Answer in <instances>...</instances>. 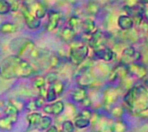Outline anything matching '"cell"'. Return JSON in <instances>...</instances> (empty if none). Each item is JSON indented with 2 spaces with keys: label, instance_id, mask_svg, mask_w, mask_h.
Instances as JSON below:
<instances>
[{
  "label": "cell",
  "instance_id": "6da1fadb",
  "mask_svg": "<svg viewBox=\"0 0 148 132\" xmlns=\"http://www.w3.org/2000/svg\"><path fill=\"white\" fill-rule=\"evenodd\" d=\"M36 71L28 62L16 54L10 55L0 62V77L4 79L28 78Z\"/></svg>",
  "mask_w": 148,
  "mask_h": 132
},
{
  "label": "cell",
  "instance_id": "7a4b0ae2",
  "mask_svg": "<svg viewBox=\"0 0 148 132\" xmlns=\"http://www.w3.org/2000/svg\"><path fill=\"white\" fill-rule=\"evenodd\" d=\"M125 110L134 116H139L148 110V90L145 87L138 85L132 87L124 95Z\"/></svg>",
  "mask_w": 148,
  "mask_h": 132
},
{
  "label": "cell",
  "instance_id": "3957f363",
  "mask_svg": "<svg viewBox=\"0 0 148 132\" xmlns=\"http://www.w3.org/2000/svg\"><path fill=\"white\" fill-rule=\"evenodd\" d=\"M12 50L16 53V55L21 57L22 55L25 52L29 51V54L35 48V44L33 40L25 38H19L12 41L10 44Z\"/></svg>",
  "mask_w": 148,
  "mask_h": 132
},
{
  "label": "cell",
  "instance_id": "277c9868",
  "mask_svg": "<svg viewBox=\"0 0 148 132\" xmlns=\"http://www.w3.org/2000/svg\"><path fill=\"white\" fill-rule=\"evenodd\" d=\"M88 53L89 48L86 45L72 46L69 50V60L73 64L79 66L85 62Z\"/></svg>",
  "mask_w": 148,
  "mask_h": 132
},
{
  "label": "cell",
  "instance_id": "5b68a950",
  "mask_svg": "<svg viewBox=\"0 0 148 132\" xmlns=\"http://www.w3.org/2000/svg\"><path fill=\"white\" fill-rule=\"evenodd\" d=\"M120 92L118 88L114 87H108L103 91V105L106 108H109V111L111 110L110 107L112 106L115 103L117 102L119 98Z\"/></svg>",
  "mask_w": 148,
  "mask_h": 132
},
{
  "label": "cell",
  "instance_id": "8992f818",
  "mask_svg": "<svg viewBox=\"0 0 148 132\" xmlns=\"http://www.w3.org/2000/svg\"><path fill=\"white\" fill-rule=\"evenodd\" d=\"M107 41V38L105 33L101 30H96L90 37L88 40L89 46L94 51L105 47Z\"/></svg>",
  "mask_w": 148,
  "mask_h": 132
},
{
  "label": "cell",
  "instance_id": "52a82bcc",
  "mask_svg": "<svg viewBox=\"0 0 148 132\" xmlns=\"http://www.w3.org/2000/svg\"><path fill=\"white\" fill-rule=\"evenodd\" d=\"M22 13H23V17H24L25 22L27 25V27L30 30H36L40 26L41 22L40 20L38 19L34 14H33L29 10L28 7L25 4H23V7L22 8Z\"/></svg>",
  "mask_w": 148,
  "mask_h": 132
},
{
  "label": "cell",
  "instance_id": "ba28073f",
  "mask_svg": "<svg viewBox=\"0 0 148 132\" xmlns=\"http://www.w3.org/2000/svg\"><path fill=\"white\" fill-rule=\"evenodd\" d=\"M95 78L92 72L88 69L81 71L77 77V82L79 87L86 89L95 83Z\"/></svg>",
  "mask_w": 148,
  "mask_h": 132
},
{
  "label": "cell",
  "instance_id": "9c48e42d",
  "mask_svg": "<svg viewBox=\"0 0 148 132\" xmlns=\"http://www.w3.org/2000/svg\"><path fill=\"white\" fill-rule=\"evenodd\" d=\"M62 17L60 12L51 10L48 13V23L46 25V30L48 31H53L58 27L59 21Z\"/></svg>",
  "mask_w": 148,
  "mask_h": 132
},
{
  "label": "cell",
  "instance_id": "30bf717a",
  "mask_svg": "<svg viewBox=\"0 0 148 132\" xmlns=\"http://www.w3.org/2000/svg\"><path fill=\"white\" fill-rule=\"evenodd\" d=\"M127 69H128L129 73L139 79H143L145 77L147 74V69L144 66L138 63L129 64H127Z\"/></svg>",
  "mask_w": 148,
  "mask_h": 132
},
{
  "label": "cell",
  "instance_id": "8fae6325",
  "mask_svg": "<svg viewBox=\"0 0 148 132\" xmlns=\"http://www.w3.org/2000/svg\"><path fill=\"white\" fill-rule=\"evenodd\" d=\"M94 53L98 59L103 60L105 62H110L114 57V52L113 51L112 49L106 46L94 51Z\"/></svg>",
  "mask_w": 148,
  "mask_h": 132
},
{
  "label": "cell",
  "instance_id": "7c38bea8",
  "mask_svg": "<svg viewBox=\"0 0 148 132\" xmlns=\"http://www.w3.org/2000/svg\"><path fill=\"white\" fill-rule=\"evenodd\" d=\"M117 23H118L119 27L123 30H132L134 25L133 19L127 14L120 15L117 20Z\"/></svg>",
  "mask_w": 148,
  "mask_h": 132
},
{
  "label": "cell",
  "instance_id": "4fadbf2b",
  "mask_svg": "<svg viewBox=\"0 0 148 132\" xmlns=\"http://www.w3.org/2000/svg\"><path fill=\"white\" fill-rule=\"evenodd\" d=\"M88 97V92H87L86 89L81 88V87L76 88L72 93V101L77 103H82Z\"/></svg>",
  "mask_w": 148,
  "mask_h": 132
},
{
  "label": "cell",
  "instance_id": "5bb4252c",
  "mask_svg": "<svg viewBox=\"0 0 148 132\" xmlns=\"http://www.w3.org/2000/svg\"><path fill=\"white\" fill-rule=\"evenodd\" d=\"M4 113H5L6 116L11 118V120L13 121L14 124L17 122V118H18L19 110L12 103H11L10 101L6 105L5 109H4Z\"/></svg>",
  "mask_w": 148,
  "mask_h": 132
},
{
  "label": "cell",
  "instance_id": "9a60e30c",
  "mask_svg": "<svg viewBox=\"0 0 148 132\" xmlns=\"http://www.w3.org/2000/svg\"><path fill=\"white\" fill-rule=\"evenodd\" d=\"M75 36H76L75 30L69 27V26L64 27L60 34L61 38L65 43H71L75 38Z\"/></svg>",
  "mask_w": 148,
  "mask_h": 132
},
{
  "label": "cell",
  "instance_id": "2e32d148",
  "mask_svg": "<svg viewBox=\"0 0 148 132\" xmlns=\"http://www.w3.org/2000/svg\"><path fill=\"white\" fill-rule=\"evenodd\" d=\"M42 115L40 113L33 112L27 116V121H28L29 129H38L41 120Z\"/></svg>",
  "mask_w": 148,
  "mask_h": 132
},
{
  "label": "cell",
  "instance_id": "e0dca14e",
  "mask_svg": "<svg viewBox=\"0 0 148 132\" xmlns=\"http://www.w3.org/2000/svg\"><path fill=\"white\" fill-rule=\"evenodd\" d=\"M82 28L83 30L84 33L87 35H92L94 32L95 31L96 25L95 23L92 20V19H86L82 23Z\"/></svg>",
  "mask_w": 148,
  "mask_h": 132
},
{
  "label": "cell",
  "instance_id": "ac0fdd59",
  "mask_svg": "<svg viewBox=\"0 0 148 132\" xmlns=\"http://www.w3.org/2000/svg\"><path fill=\"white\" fill-rule=\"evenodd\" d=\"M17 31V26L10 22H4L0 25V32L3 34H10Z\"/></svg>",
  "mask_w": 148,
  "mask_h": 132
},
{
  "label": "cell",
  "instance_id": "d6986e66",
  "mask_svg": "<svg viewBox=\"0 0 148 132\" xmlns=\"http://www.w3.org/2000/svg\"><path fill=\"white\" fill-rule=\"evenodd\" d=\"M113 132H127V126L121 120H116L111 124Z\"/></svg>",
  "mask_w": 148,
  "mask_h": 132
},
{
  "label": "cell",
  "instance_id": "ffe728a7",
  "mask_svg": "<svg viewBox=\"0 0 148 132\" xmlns=\"http://www.w3.org/2000/svg\"><path fill=\"white\" fill-rule=\"evenodd\" d=\"M52 124V118L48 116H42L40 122L38 127V129L40 131H45L47 130L48 129L51 127Z\"/></svg>",
  "mask_w": 148,
  "mask_h": 132
},
{
  "label": "cell",
  "instance_id": "44dd1931",
  "mask_svg": "<svg viewBox=\"0 0 148 132\" xmlns=\"http://www.w3.org/2000/svg\"><path fill=\"white\" fill-rule=\"evenodd\" d=\"M14 124L11 118L7 116H4L0 118V129L4 131H11L12 129V125Z\"/></svg>",
  "mask_w": 148,
  "mask_h": 132
},
{
  "label": "cell",
  "instance_id": "7402d4cb",
  "mask_svg": "<svg viewBox=\"0 0 148 132\" xmlns=\"http://www.w3.org/2000/svg\"><path fill=\"white\" fill-rule=\"evenodd\" d=\"M51 108L52 115L57 116L63 113L64 110V104L62 101H58L51 104Z\"/></svg>",
  "mask_w": 148,
  "mask_h": 132
},
{
  "label": "cell",
  "instance_id": "603a6c76",
  "mask_svg": "<svg viewBox=\"0 0 148 132\" xmlns=\"http://www.w3.org/2000/svg\"><path fill=\"white\" fill-rule=\"evenodd\" d=\"M100 6L96 1H90L87 4V11L90 14L95 15L99 12Z\"/></svg>",
  "mask_w": 148,
  "mask_h": 132
},
{
  "label": "cell",
  "instance_id": "cb8c5ba5",
  "mask_svg": "<svg viewBox=\"0 0 148 132\" xmlns=\"http://www.w3.org/2000/svg\"><path fill=\"white\" fill-rule=\"evenodd\" d=\"M46 14H48L47 10H46V7H45L44 4H43L42 3H38L37 5V8L35 10V16L38 19L40 20V19L44 18Z\"/></svg>",
  "mask_w": 148,
  "mask_h": 132
},
{
  "label": "cell",
  "instance_id": "d4e9b609",
  "mask_svg": "<svg viewBox=\"0 0 148 132\" xmlns=\"http://www.w3.org/2000/svg\"><path fill=\"white\" fill-rule=\"evenodd\" d=\"M109 112L114 118H120L125 113V108L122 106H115L111 108Z\"/></svg>",
  "mask_w": 148,
  "mask_h": 132
},
{
  "label": "cell",
  "instance_id": "484cf974",
  "mask_svg": "<svg viewBox=\"0 0 148 132\" xmlns=\"http://www.w3.org/2000/svg\"><path fill=\"white\" fill-rule=\"evenodd\" d=\"M90 121L85 119V118H80V117L77 118L75 121V127L77 129H83L88 128V127H90Z\"/></svg>",
  "mask_w": 148,
  "mask_h": 132
},
{
  "label": "cell",
  "instance_id": "4316f807",
  "mask_svg": "<svg viewBox=\"0 0 148 132\" xmlns=\"http://www.w3.org/2000/svg\"><path fill=\"white\" fill-rule=\"evenodd\" d=\"M82 22L81 21L80 18L77 16H72L69 18V20H68V25H69V27L71 28L74 29L75 30V29L78 28L79 27L82 26Z\"/></svg>",
  "mask_w": 148,
  "mask_h": 132
},
{
  "label": "cell",
  "instance_id": "83f0119b",
  "mask_svg": "<svg viewBox=\"0 0 148 132\" xmlns=\"http://www.w3.org/2000/svg\"><path fill=\"white\" fill-rule=\"evenodd\" d=\"M98 129L97 132H113L111 125H109L106 121H103L101 118L98 120Z\"/></svg>",
  "mask_w": 148,
  "mask_h": 132
},
{
  "label": "cell",
  "instance_id": "f1b7e54d",
  "mask_svg": "<svg viewBox=\"0 0 148 132\" xmlns=\"http://www.w3.org/2000/svg\"><path fill=\"white\" fill-rule=\"evenodd\" d=\"M11 12V7L9 1L0 0V14H7Z\"/></svg>",
  "mask_w": 148,
  "mask_h": 132
},
{
  "label": "cell",
  "instance_id": "f546056e",
  "mask_svg": "<svg viewBox=\"0 0 148 132\" xmlns=\"http://www.w3.org/2000/svg\"><path fill=\"white\" fill-rule=\"evenodd\" d=\"M62 131L63 132H74L76 127L72 121L66 120L62 123Z\"/></svg>",
  "mask_w": 148,
  "mask_h": 132
},
{
  "label": "cell",
  "instance_id": "4dcf8cb0",
  "mask_svg": "<svg viewBox=\"0 0 148 132\" xmlns=\"http://www.w3.org/2000/svg\"><path fill=\"white\" fill-rule=\"evenodd\" d=\"M61 59L59 57V56L56 54H51L49 58V64L51 68L52 69H55V68L58 67L60 64Z\"/></svg>",
  "mask_w": 148,
  "mask_h": 132
},
{
  "label": "cell",
  "instance_id": "1f68e13d",
  "mask_svg": "<svg viewBox=\"0 0 148 132\" xmlns=\"http://www.w3.org/2000/svg\"><path fill=\"white\" fill-rule=\"evenodd\" d=\"M57 94L55 92L54 89L53 88V87L51 85H50L49 88H48L47 90V95H46V100L48 103H51L53 102L56 100V98H57Z\"/></svg>",
  "mask_w": 148,
  "mask_h": 132
},
{
  "label": "cell",
  "instance_id": "d6a6232c",
  "mask_svg": "<svg viewBox=\"0 0 148 132\" xmlns=\"http://www.w3.org/2000/svg\"><path fill=\"white\" fill-rule=\"evenodd\" d=\"M46 79H45L44 77H38L33 81V85L35 88L36 89L40 90L41 88H45L46 86Z\"/></svg>",
  "mask_w": 148,
  "mask_h": 132
},
{
  "label": "cell",
  "instance_id": "836d02e7",
  "mask_svg": "<svg viewBox=\"0 0 148 132\" xmlns=\"http://www.w3.org/2000/svg\"><path fill=\"white\" fill-rule=\"evenodd\" d=\"M50 85H51V86L53 87V88L54 89L55 92L57 94V95H62V94L63 93L64 90V85L63 82H61V81L57 80L56 82H55L54 83Z\"/></svg>",
  "mask_w": 148,
  "mask_h": 132
},
{
  "label": "cell",
  "instance_id": "e575fe53",
  "mask_svg": "<svg viewBox=\"0 0 148 132\" xmlns=\"http://www.w3.org/2000/svg\"><path fill=\"white\" fill-rule=\"evenodd\" d=\"M44 77L46 83L50 84V85H52L58 80V75L56 72H49Z\"/></svg>",
  "mask_w": 148,
  "mask_h": 132
},
{
  "label": "cell",
  "instance_id": "d590c367",
  "mask_svg": "<svg viewBox=\"0 0 148 132\" xmlns=\"http://www.w3.org/2000/svg\"><path fill=\"white\" fill-rule=\"evenodd\" d=\"M136 52L137 51H136L135 49H134L133 46H129V47L125 48V49L123 50L122 53L123 56H125L126 58H133L134 57V54L136 53Z\"/></svg>",
  "mask_w": 148,
  "mask_h": 132
},
{
  "label": "cell",
  "instance_id": "8d00e7d4",
  "mask_svg": "<svg viewBox=\"0 0 148 132\" xmlns=\"http://www.w3.org/2000/svg\"><path fill=\"white\" fill-rule=\"evenodd\" d=\"M92 111H90L88 108H84L79 113V117L82 118H85V119L89 120V121H91L92 118Z\"/></svg>",
  "mask_w": 148,
  "mask_h": 132
},
{
  "label": "cell",
  "instance_id": "74e56055",
  "mask_svg": "<svg viewBox=\"0 0 148 132\" xmlns=\"http://www.w3.org/2000/svg\"><path fill=\"white\" fill-rule=\"evenodd\" d=\"M34 101H35V103H36V106H37L38 109V108H41V107L44 105L46 100V98H43V97L38 95V96L37 98H36V100H34Z\"/></svg>",
  "mask_w": 148,
  "mask_h": 132
},
{
  "label": "cell",
  "instance_id": "f35d334b",
  "mask_svg": "<svg viewBox=\"0 0 148 132\" xmlns=\"http://www.w3.org/2000/svg\"><path fill=\"white\" fill-rule=\"evenodd\" d=\"M26 109L28 111H35L38 109L37 106L36 105L35 101H30L25 105Z\"/></svg>",
  "mask_w": 148,
  "mask_h": 132
},
{
  "label": "cell",
  "instance_id": "ab89813d",
  "mask_svg": "<svg viewBox=\"0 0 148 132\" xmlns=\"http://www.w3.org/2000/svg\"><path fill=\"white\" fill-rule=\"evenodd\" d=\"M11 7V12H16L19 10L20 3L18 1H9Z\"/></svg>",
  "mask_w": 148,
  "mask_h": 132
},
{
  "label": "cell",
  "instance_id": "60d3db41",
  "mask_svg": "<svg viewBox=\"0 0 148 132\" xmlns=\"http://www.w3.org/2000/svg\"><path fill=\"white\" fill-rule=\"evenodd\" d=\"M43 111L47 114H51L52 115V108L51 104H48L43 107Z\"/></svg>",
  "mask_w": 148,
  "mask_h": 132
},
{
  "label": "cell",
  "instance_id": "b9f144b4",
  "mask_svg": "<svg viewBox=\"0 0 148 132\" xmlns=\"http://www.w3.org/2000/svg\"><path fill=\"white\" fill-rule=\"evenodd\" d=\"M47 90H46V88H41L40 90H39V95L46 98V95H47Z\"/></svg>",
  "mask_w": 148,
  "mask_h": 132
},
{
  "label": "cell",
  "instance_id": "7bdbcfd3",
  "mask_svg": "<svg viewBox=\"0 0 148 132\" xmlns=\"http://www.w3.org/2000/svg\"><path fill=\"white\" fill-rule=\"evenodd\" d=\"M82 104L85 107V108H88V107L90 106L91 101H90V98L88 97V98H87L86 99H85V101L82 103Z\"/></svg>",
  "mask_w": 148,
  "mask_h": 132
},
{
  "label": "cell",
  "instance_id": "ee69618b",
  "mask_svg": "<svg viewBox=\"0 0 148 132\" xmlns=\"http://www.w3.org/2000/svg\"><path fill=\"white\" fill-rule=\"evenodd\" d=\"M46 132H59V130H58V128L56 126L52 125L50 128L46 130Z\"/></svg>",
  "mask_w": 148,
  "mask_h": 132
},
{
  "label": "cell",
  "instance_id": "f6af8a7d",
  "mask_svg": "<svg viewBox=\"0 0 148 132\" xmlns=\"http://www.w3.org/2000/svg\"><path fill=\"white\" fill-rule=\"evenodd\" d=\"M144 15H145V17L146 20H147V21H148V10H145Z\"/></svg>",
  "mask_w": 148,
  "mask_h": 132
},
{
  "label": "cell",
  "instance_id": "bcb514c9",
  "mask_svg": "<svg viewBox=\"0 0 148 132\" xmlns=\"http://www.w3.org/2000/svg\"><path fill=\"white\" fill-rule=\"evenodd\" d=\"M144 83H145V88L148 90V78H147V79H145V80Z\"/></svg>",
  "mask_w": 148,
  "mask_h": 132
},
{
  "label": "cell",
  "instance_id": "7dc6e473",
  "mask_svg": "<svg viewBox=\"0 0 148 132\" xmlns=\"http://www.w3.org/2000/svg\"><path fill=\"white\" fill-rule=\"evenodd\" d=\"M147 32H148V25H147Z\"/></svg>",
  "mask_w": 148,
  "mask_h": 132
},
{
  "label": "cell",
  "instance_id": "c3c4849f",
  "mask_svg": "<svg viewBox=\"0 0 148 132\" xmlns=\"http://www.w3.org/2000/svg\"><path fill=\"white\" fill-rule=\"evenodd\" d=\"M60 132H63V131H60Z\"/></svg>",
  "mask_w": 148,
  "mask_h": 132
}]
</instances>
